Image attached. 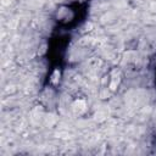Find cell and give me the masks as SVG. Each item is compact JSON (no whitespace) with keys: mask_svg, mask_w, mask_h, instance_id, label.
Listing matches in <instances>:
<instances>
[{"mask_svg":"<svg viewBox=\"0 0 156 156\" xmlns=\"http://www.w3.org/2000/svg\"><path fill=\"white\" fill-rule=\"evenodd\" d=\"M119 82H121V76H119L118 71L115 69V71L110 74L107 88H108L111 91H115V90H117V88H118V85H119Z\"/></svg>","mask_w":156,"mask_h":156,"instance_id":"2","label":"cell"},{"mask_svg":"<svg viewBox=\"0 0 156 156\" xmlns=\"http://www.w3.org/2000/svg\"><path fill=\"white\" fill-rule=\"evenodd\" d=\"M87 110H88V104H87V101L84 99H77L72 104V111L78 116L85 113Z\"/></svg>","mask_w":156,"mask_h":156,"instance_id":"1","label":"cell"}]
</instances>
